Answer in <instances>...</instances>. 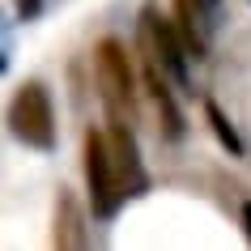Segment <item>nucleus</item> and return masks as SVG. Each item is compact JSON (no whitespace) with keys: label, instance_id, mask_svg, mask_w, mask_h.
Returning a JSON list of instances; mask_svg holds the SVG:
<instances>
[{"label":"nucleus","instance_id":"f257e3e1","mask_svg":"<svg viewBox=\"0 0 251 251\" xmlns=\"http://www.w3.org/2000/svg\"><path fill=\"white\" fill-rule=\"evenodd\" d=\"M81 158H85V183H90L94 213L98 217H115V209L128 200V183H124V171H119L111 132L90 128L85 132V145H81Z\"/></svg>","mask_w":251,"mask_h":251},{"label":"nucleus","instance_id":"f03ea898","mask_svg":"<svg viewBox=\"0 0 251 251\" xmlns=\"http://www.w3.org/2000/svg\"><path fill=\"white\" fill-rule=\"evenodd\" d=\"M94 77H98V90H102V102L111 111V119L128 124L136 115V73H132L128 51L115 39H102L94 47Z\"/></svg>","mask_w":251,"mask_h":251},{"label":"nucleus","instance_id":"7ed1b4c3","mask_svg":"<svg viewBox=\"0 0 251 251\" xmlns=\"http://www.w3.org/2000/svg\"><path fill=\"white\" fill-rule=\"evenodd\" d=\"M9 132L30 149H55V106L43 81H26L9 102Z\"/></svg>","mask_w":251,"mask_h":251},{"label":"nucleus","instance_id":"20e7f679","mask_svg":"<svg viewBox=\"0 0 251 251\" xmlns=\"http://www.w3.org/2000/svg\"><path fill=\"white\" fill-rule=\"evenodd\" d=\"M145 30H149V43H153V60L183 85L187 81V60H192V47H187L183 30L175 26V22H166V17H158V13H145Z\"/></svg>","mask_w":251,"mask_h":251},{"label":"nucleus","instance_id":"39448f33","mask_svg":"<svg viewBox=\"0 0 251 251\" xmlns=\"http://www.w3.org/2000/svg\"><path fill=\"white\" fill-rule=\"evenodd\" d=\"M213 13H217V0H175V26L183 30L192 55H204V43H209V26Z\"/></svg>","mask_w":251,"mask_h":251},{"label":"nucleus","instance_id":"423d86ee","mask_svg":"<svg viewBox=\"0 0 251 251\" xmlns=\"http://www.w3.org/2000/svg\"><path fill=\"white\" fill-rule=\"evenodd\" d=\"M166 77H171V73H166L158 60H149L145 85H149V94H153V102H158V115H162L166 136H171V141H179V136H183V115H179V102H175V94H171V85H166Z\"/></svg>","mask_w":251,"mask_h":251},{"label":"nucleus","instance_id":"0eeeda50","mask_svg":"<svg viewBox=\"0 0 251 251\" xmlns=\"http://www.w3.org/2000/svg\"><path fill=\"white\" fill-rule=\"evenodd\" d=\"M204 115H209V124H213V132H217V141H222V145H226V149H230V153L238 158V153H243V141H238V132L230 128V119H226V115H222V111H217L213 102H204Z\"/></svg>","mask_w":251,"mask_h":251},{"label":"nucleus","instance_id":"6e6552de","mask_svg":"<svg viewBox=\"0 0 251 251\" xmlns=\"http://www.w3.org/2000/svg\"><path fill=\"white\" fill-rule=\"evenodd\" d=\"M243 226H247V238H251V204H243Z\"/></svg>","mask_w":251,"mask_h":251}]
</instances>
